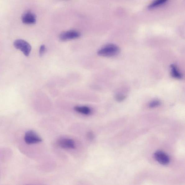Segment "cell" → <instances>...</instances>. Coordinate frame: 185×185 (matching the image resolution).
<instances>
[{
    "label": "cell",
    "instance_id": "cell-13",
    "mask_svg": "<svg viewBox=\"0 0 185 185\" xmlns=\"http://www.w3.org/2000/svg\"><path fill=\"white\" fill-rule=\"evenodd\" d=\"M46 48L45 45H42L40 46L39 50V54L40 56H42L44 54V52H45Z\"/></svg>",
    "mask_w": 185,
    "mask_h": 185
},
{
    "label": "cell",
    "instance_id": "cell-12",
    "mask_svg": "<svg viewBox=\"0 0 185 185\" xmlns=\"http://www.w3.org/2000/svg\"><path fill=\"white\" fill-rule=\"evenodd\" d=\"M126 96L125 95L122 94H118L116 96V99L118 102H121L123 101L125 99Z\"/></svg>",
    "mask_w": 185,
    "mask_h": 185
},
{
    "label": "cell",
    "instance_id": "cell-4",
    "mask_svg": "<svg viewBox=\"0 0 185 185\" xmlns=\"http://www.w3.org/2000/svg\"><path fill=\"white\" fill-rule=\"evenodd\" d=\"M24 141L27 144L30 145L39 143L42 141L41 138L35 131L30 130L25 133Z\"/></svg>",
    "mask_w": 185,
    "mask_h": 185
},
{
    "label": "cell",
    "instance_id": "cell-6",
    "mask_svg": "<svg viewBox=\"0 0 185 185\" xmlns=\"http://www.w3.org/2000/svg\"><path fill=\"white\" fill-rule=\"evenodd\" d=\"M22 22L26 24H35L36 22V16L34 13L28 11L24 13L21 17Z\"/></svg>",
    "mask_w": 185,
    "mask_h": 185
},
{
    "label": "cell",
    "instance_id": "cell-8",
    "mask_svg": "<svg viewBox=\"0 0 185 185\" xmlns=\"http://www.w3.org/2000/svg\"><path fill=\"white\" fill-rule=\"evenodd\" d=\"M171 75L172 76L177 79H181L183 77V75L178 70L177 66L175 64H172L170 66Z\"/></svg>",
    "mask_w": 185,
    "mask_h": 185
},
{
    "label": "cell",
    "instance_id": "cell-10",
    "mask_svg": "<svg viewBox=\"0 0 185 185\" xmlns=\"http://www.w3.org/2000/svg\"><path fill=\"white\" fill-rule=\"evenodd\" d=\"M168 1L167 0H157V1H153L148 6V8L153 9L158 7L160 6L164 5Z\"/></svg>",
    "mask_w": 185,
    "mask_h": 185
},
{
    "label": "cell",
    "instance_id": "cell-5",
    "mask_svg": "<svg viewBox=\"0 0 185 185\" xmlns=\"http://www.w3.org/2000/svg\"><path fill=\"white\" fill-rule=\"evenodd\" d=\"M155 159L161 164L166 165L169 164L170 159L168 155L161 151H157L154 154Z\"/></svg>",
    "mask_w": 185,
    "mask_h": 185
},
{
    "label": "cell",
    "instance_id": "cell-7",
    "mask_svg": "<svg viewBox=\"0 0 185 185\" xmlns=\"http://www.w3.org/2000/svg\"><path fill=\"white\" fill-rule=\"evenodd\" d=\"M58 144L61 148L73 149L75 148V142L72 139L67 138H62L58 141Z\"/></svg>",
    "mask_w": 185,
    "mask_h": 185
},
{
    "label": "cell",
    "instance_id": "cell-9",
    "mask_svg": "<svg viewBox=\"0 0 185 185\" xmlns=\"http://www.w3.org/2000/svg\"><path fill=\"white\" fill-rule=\"evenodd\" d=\"M74 110L76 112L82 113L84 115H88L90 113V109L87 106H75L74 108Z\"/></svg>",
    "mask_w": 185,
    "mask_h": 185
},
{
    "label": "cell",
    "instance_id": "cell-1",
    "mask_svg": "<svg viewBox=\"0 0 185 185\" xmlns=\"http://www.w3.org/2000/svg\"><path fill=\"white\" fill-rule=\"evenodd\" d=\"M119 51L118 47L115 44H108L100 49L98 52V54L103 57H113L118 54Z\"/></svg>",
    "mask_w": 185,
    "mask_h": 185
},
{
    "label": "cell",
    "instance_id": "cell-11",
    "mask_svg": "<svg viewBox=\"0 0 185 185\" xmlns=\"http://www.w3.org/2000/svg\"><path fill=\"white\" fill-rule=\"evenodd\" d=\"M160 102L158 100H154L150 102L149 107L150 108H154L160 105Z\"/></svg>",
    "mask_w": 185,
    "mask_h": 185
},
{
    "label": "cell",
    "instance_id": "cell-3",
    "mask_svg": "<svg viewBox=\"0 0 185 185\" xmlns=\"http://www.w3.org/2000/svg\"><path fill=\"white\" fill-rule=\"evenodd\" d=\"M81 34L78 31L74 30H70L64 31L60 33L59 39L61 41H66L71 39L78 38Z\"/></svg>",
    "mask_w": 185,
    "mask_h": 185
},
{
    "label": "cell",
    "instance_id": "cell-2",
    "mask_svg": "<svg viewBox=\"0 0 185 185\" xmlns=\"http://www.w3.org/2000/svg\"><path fill=\"white\" fill-rule=\"evenodd\" d=\"M16 48L21 50L26 57L30 54L32 48L30 44L25 40L21 39L16 40L13 43Z\"/></svg>",
    "mask_w": 185,
    "mask_h": 185
},
{
    "label": "cell",
    "instance_id": "cell-14",
    "mask_svg": "<svg viewBox=\"0 0 185 185\" xmlns=\"http://www.w3.org/2000/svg\"><path fill=\"white\" fill-rule=\"evenodd\" d=\"M87 137L89 139L92 140L94 138V135L92 132H89L88 133Z\"/></svg>",
    "mask_w": 185,
    "mask_h": 185
}]
</instances>
